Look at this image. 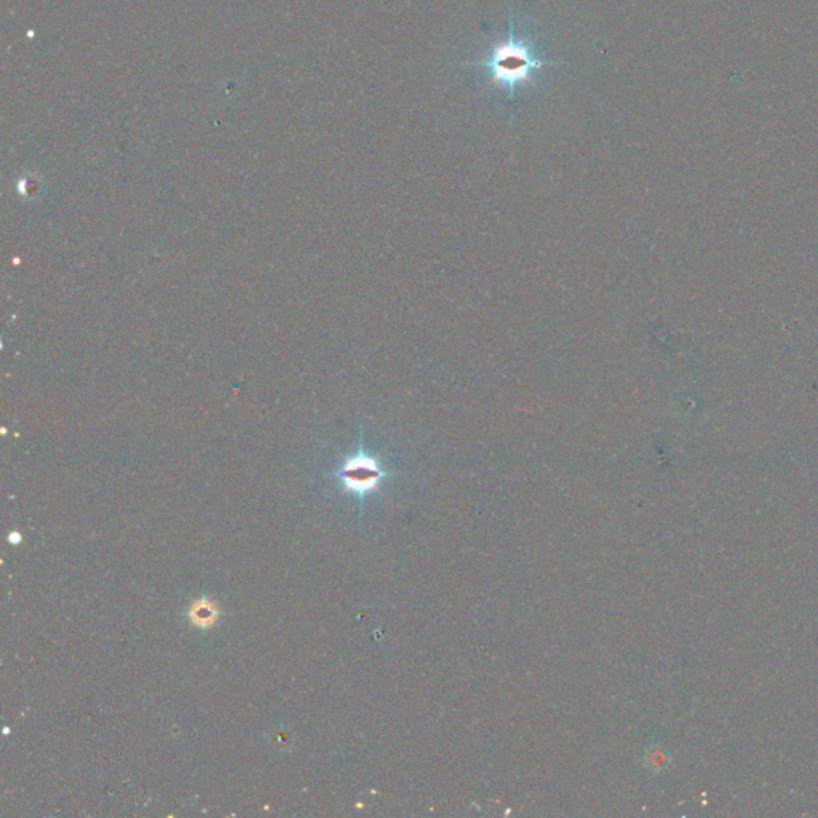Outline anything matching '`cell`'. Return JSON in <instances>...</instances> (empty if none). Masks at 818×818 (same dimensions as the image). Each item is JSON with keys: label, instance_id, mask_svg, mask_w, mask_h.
<instances>
[{"label": "cell", "instance_id": "6da1fadb", "mask_svg": "<svg viewBox=\"0 0 818 818\" xmlns=\"http://www.w3.org/2000/svg\"><path fill=\"white\" fill-rule=\"evenodd\" d=\"M545 60L538 57L536 46L530 37L517 34V25L510 18V30L507 39L496 44L486 54L485 60L473 66L486 71L489 84L507 91L510 101L517 97L518 88L531 85L536 73L544 70Z\"/></svg>", "mask_w": 818, "mask_h": 818}, {"label": "cell", "instance_id": "7a4b0ae2", "mask_svg": "<svg viewBox=\"0 0 818 818\" xmlns=\"http://www.w3.org/2000/svg\"><path fill=\"white\" fill-rule=\"evenodd\" d=\"M344 491L354 494L363 503L364 497L373 494L380 487L387 472L380 460L368 455L363 448L356 455L344 460L343 466L334 473Z\"/></svg>", "mask_w": 818, "mask_h": 818}, {"label": "cell", "instance_id": "3957f363", "mask_svg": "<svg viewBox=\"0 0 818 818\" xmlns=\"http://www.w3.org/2000/svg\"><path fill=\"white\" fill-rule=\"evenodd\" d=\"M221 609L216 602L210 598H199L187 609L190 625L199 630H210L220 622Z\"/></svg>", "mask_w": 818, "mask_h": 818}, {"label": "cell", "instance_id": "277c9868", "mask_svg": "<svg viewBox=\"0 0 818 818\" xmlns=\"http://www.w3.org/2000/svg\"><path fill=\"white\" fill-rule=\"evenodd\" d=\"M9 541L12 542V544H20V542H22V536H20L18 533H13L10 534Z\"/></svg>", "mask_w": 818, "mask_h": 818}]
</instances>
